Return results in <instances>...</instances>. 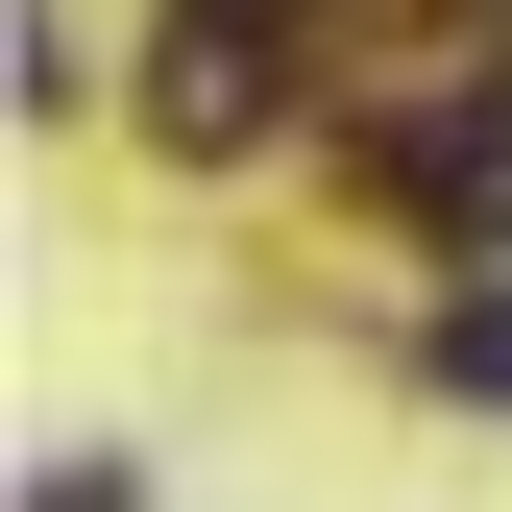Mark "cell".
<instances>
[{"mask_svg": "<svg viewBox=\"0 0 512 512\" xmlns=\"http://www.w3.org/2000/svg\"><path fill=\"white\" fill-rule=\"evenodd\" d=\"M366 171H391L415 220H464V244H488V220H512V74H488V98H415V122H366Z\"/></svg>", "mask_w": 512, "mask_h": 512, "instance_id": "cell-1", "label": "cell"}, {"mask_svg": "<svg viewBox=\"0 0 512 512\" xmlns=\"http://www.w3.org/2000/svg\"><path fill=\"white\" fill-rule=\"evenodd\" d=\"M25 512H147V488H122V464H98V439H74V464H49V488H25Z\"/></svg>", "mask_w": 512, "mask_h": 512, "instance_id": "cell-3", "label": "cell"}, {"mask_svg": "<svg viewBox=\"0 0 512 512\" xmlns=\"http://www.w3.org/2000/svg\"><path fill=\"white\" fill-rule=\"evenodd\" d=\"M439 391H512V293H439Z\"/></svg>", "mask_w": 512, "mask_h": 512, "instance_id": "cell-2", "label": "cell"}]
</instances>
